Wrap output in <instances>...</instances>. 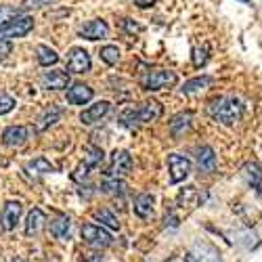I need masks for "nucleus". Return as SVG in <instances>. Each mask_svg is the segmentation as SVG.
<instances>
[{"label": "nucleus", "mask_w": 262, "mask_h": 262, "mask_svg": "<svg viewBox=\"0 0 262 262\" xmlns=\"http://www.w3.org/2000/svg\"><path fill=\"white\" fill-rule=\"evenodd\" d=\"M162 116V103L158 101H145L137 107H126L124 112L120 114V122L128 128H135L139 124H149V122H156Z\"/></svg>", "instance_id": "1"}, {"label": "nucleus", "mask_w": 262, "mask_h": 262, "mask_svg": "<svg viewBox=\"0 0 262 262\" xmlns=\"http://www.w3.org/2000/svg\"><path fill=\"white\" fill-rule=\"evenodd\" d=\"M208 114L216 122H221L225 126H233V124H237L239 120H242L244 105H242V101L235 99V97H221V99H216L208 107Z\"/></svg>", "instance_id": "2"}, {"label": "nucleus", "mask_w": 262, "mask_h": 262, "mask_svg": "<svg viewBox=\"0 0 262 262\" xmlns=\"http://www.w3.org/2000/svg\"><path fill=\"white\" fill-rule=\"evenodd\" d=\"M177 82H179V76L172 70H147L141 76V89L149 93H158V91L170 89Z\"/></svg>", "instance_id": "3"}, {"label": "nucleus", "mask_w": 262, "mask_h": 262, "mask_svg": "<svg viewBox=\"0 0 262 262\" xmlns=\"http://www.w3.org/2000/svg\"><path fill=\"white\" fill-rule=\"evenodd\" d=\"M133 170V156L126 149H116L109 160V166L105 170V179H124Z\"/></svg>", "instance_id": "4"}, {"label": "nucleus", "mask_w": 262, "mask_h": 262, "mask_svg": "<svg viewBox=\"0 0 262 262\" xmlns=\"http://www.w3.org/2000/svg\"><path fill=\"white\" fill-rule=\"evenodd\" d=\"M185 262H223V256L218 252V248H214L208 242H195L187 254H185Z\"/></svg>", "instance_id": "5"}, {"label": "nucleus", "mask_w": 262, "mask_h": 262, "mask_svg": "<svg viewBox=\"0 0 262 262\" xmlns=\"http://www.w3.org/2000/svg\"><path fill=\"white\" fill-rule=\"evenodd\" d=\"M82 239H84V242L89 244L91 248H95V250L109 248V246L114 244L112 235H109L101 225H93V223H89V225L82 227Z\"/></svg>", "instance_id": "6"}, {"label": "nucleus", "mask_w": 262, "mask_h": 262, "mask_svg": "<svg viewBox=\"0 0 262 262\" xmlns=\"http://www.w3.org/2000/svg\"><path fill=\"white\" fill-rule=\"evenodd\" d=\"M34 30V17L21 15L17 19H13L11 24H7L3 30H0V40H13V38H24Z\"/></svg>", "instance_id": "7"}, {"label": "nucleus", "mask_w": 262, "mask_h": 262, "mask_svg": "<svg viewBox=\"0 0 262 262\" xmlns=\"http://www.w3.org/2000/svg\"><path fill=\"white\" fill-rule=\"evenodd\" d=\"M168 170H170V183L179 185L191 174V162L179 154H170L168 156Z\"/></svg>", "instance_id": "8"}, {"label": "nucleus", "mask_w": 262, "mask_h": 262, "mask_svg": "<svg viewBox=\"0 0 262 262\" xmlns=\"http://www.w3.org/2000/svg\"><path fill=\"white\" fill-rule=\"evenodd\" d=\"M93 68V61H91V55L86 53L84 49H72L70 51V57H68V70L72 74H86L91 72Z\"/></svg>", "instance_id": "9"}, {"label": "nucleus", "mask_w": 262, "mask_h": 262, "mask_svg": "<svg viewBox=\"0 0 262 262\" xmlns=\"http://www.w3.org/2000/svg\"><path fill=\"white\" fill-rule=\"evenodd\" d=\"M109 109H112V103H109V101H97L95 105L86 107L84 112L80 114V122H82L84 126H93V124L101 122V120L109 114Z\"/></svg>", "instance_id": "10"}, {"label": "nucleus", "mask_w": 262, "mask_h": 262, "mask_svg": "<svg viewBox=\"0 0 262 262\" xmlns=\"http://www.w3.org/2000/svg\"><path fill=\"white\" fill-rule=\"evenodd\" d=\"M30 126H24V124H19V126H9L5 128V133H3V145L7 147H21V145H26L28 139H30Z\"/></svg>", "instance_id": "11"}, {"label": "nucleus", "mask_w": 262, "mask_h": 262, "mask_svg": "<svg viewBox=\"0 0 262 262\" xmlns=\"http://www.w3.org/2000/svg\"><path fill=\"white\" fill-rule=\"evenodd\" d=\"M21 212H24V206H21V202H7L5 208H3V214H0V227H3V231H13L19 223V216Z\"/></svg>", "instance_id": "12"}, {"label": "nucleus", "mask_w": 262, "mask_h": 262, "mask_svg": "<svg viewBox=\"0 0 262 262\" xmlns=\"http://www.w3.org/2000/svg\"><path fill=\"white\" fill-rule=\"evenodd\" d=\"M78 36L86 38V40H103V38L109 36V26L103 19H93L78 30Z\"/></svg>", "instance_id": "13"}, {"label": "nucleus", "mask_w": 262, "mask_h": 262, "mask_svg": "<svg viewBox=\"0 0 262 262\" xmlns=\"http://www.w3.org/2000/svg\"><path fill=\"white\" fill-rule=\"evenodd\" d=\"M42 86L49 91H63L70 86V72H63V70H51L45 72L42 76Z\"/></svg>", "instance_id": "14"}, {"label": "nucleus", "mask_w": 262, "mask_h": 262, "mask_svg": "<svg viewBox=\"0 0 262 262\" xmlns=\"http://www.w3.org/2000/svg\"><path fill=\"white\" fill-rule=\"evenodd\" d=\"M47 227V214L42 212L40 208H34L28 212V218H26V235L28 237H36L45 231Z\"/></svg>", "instance_id": "15"}, {"label": "nucleus", "mask_w": 262, "mask_h": 262, "mask_svg": "<svg viewBox=\"0 0 262 262\" xmlns=\"http://www.w3.org/2000/svg\"><path fill=\"white\" fill-rule=\"evenodd\" d=\"M95 91L89 84H74L68 91V103L70 105H86L89 101H93Z\"/></svg>", "instance_id": "16"}, {"label": "nucleus", "mask_w": 262, "mask_h": 262, "mask_svg": "<svg viewBox=\"0 0 262 262\" xmlns=\"http://www.w3.org/2000/svg\"><path fill=\"white\" fill-rule=\"evenodd\" d=\"M49 229H51V235H53L55 239H61V242H68V239H70V233H72V221H70L68 216L59 214V216H55L53 221H51Z\"/></svg>", "instance_id": "17"}, {"label": "nucleus", "mask_w": 262, "mask_h": 262, "mask_svg": "<svg viewBox=\"0 0 262 262\" xmlns=\"http://www.w3.org/2000/svg\"><path fill=\"white\" fill-rule=\"evenodd\" d=\"M242 177H244V181H246L252 189H256L258 193L262 191V168H260V164H256V162H248V164H244V168H242Z\"/></svg>", "instance_id": "18"}, {"label": "nucleus", "mask_w": 262, "mask_h": 262, "mask_svg": "<svg viewBox=\"0 0 262 262\" xmlns=\"http://www.w3.org/2000/svg\"><path fill=\"white\" fill-rule=\"evenodd\" d=\"M191 122H193V114L191 112H183V114H177L172 120H170V124H168V128H170V135L174 137V139H179V137H183L187 130L191 128Z\"/></svg>", "instance_id": "19"}, {"label": "nucleus", "mask_w": 262, "mask_h": 262, "mask_svg": "<svg viewBox=\"0 0 262 262\" xmlns=\"http://www.w3.org/2000/svg\"><path fill=\"white\" fill-rule=\"evenodd\" d=\"M154 204H156V198L151 193H141L139 198L135 200V214L139 218H149L154 216Z\"/></svg>", "instance_id": "20"}, {"label": "nucleus", "mask_w": 262, "mask_h": 262, "mask_svg": "<svg viewBox=\"0 0 262 262\" xmlns=\"http://www.w3.org/2000/svg\"><path fill=\"white\" fill-rule=\"evenodd\" d=\"M198 166L202 172H214L216 170V154L210 145H204L198 149Z\"/></svg>", "instance_id": "21"}, {"label": "nucleus", "mask_w": 262, "mask_h": 262, "mask_svg": "<svg viewBox=\"0 0 262 262\" xmlns=\"http://www.w3.org/2000/svg\"><path fill=\"white\" fill-rule=\"evenodd\" d=\"M61 107H57V105H51L49 109H45V114H42L40 118H38V124H36V130L38 133H45L47 128H51L53 124H57L59 122V118H61Z\"/></svg>", "instance_id": "22"}, {"label": "nucleus", "mask_w": 262, "mask_h": 262, "mask_svg": "<svg viewBox=\"0 0 262 262\" xmlns=\"http://www.w3.org/2000/svg\"><path fill=\"white\" fill-rule=\"evenodd\" d=\"M26 172L30 174V177H42V174H49V172H55V166L47 160V158H34L32 162L26 164Z\"/></svg>", "instance_id": "23"}, {"label": "nucleus", "mask_w": 262, "mask_h": 262, "mask_svg": "<svg viewBox=\"0 0 262 262\" xmlns=\"http://www.w3.org/2000/svg\"><path fill=\"white\" fill-rule=\"evenodd\" d=\"M93 218L97 223H101L103 227L107 229H112V231H118L120 229V221H118V216L112 212V210H107V208H99L93 212Z\"/></svg>", "instance_id": "24"}, {"label": "nucleus", "mask_w": 262, "mask_h": 262, "mask_svg": "<svg viewBox=\"0 0 262 262\" xmlns=\"http://www.w3.org/2000/svg\"><path fill=\"white\" fill-rule=\"evenodd\" d=\"M36 53H38V63L42 65V68H51V65H57V61H59L57 51L47 47V45H38Z\"/></svg>", "instance_id": "25"}, {"label": "nucleus", "mask_w": 262, "mask_h": 262, "mask_svg": "<svg viewBox=\"0 0 262 262\" xmlns=\"http://www.w3.org/2000/svg\"><path fill=\"white\" fill-rule=\"evenodd\" d=\"M103 160H105V154H103V149L101 147H97V145H89L84 149V164H89L91 168H97V166H101L103 164Z\"/></svg>", "instance_id": "26"}, {"label": "nucleus", "mask_w": 262, "mask_h": 262, "mask_svg": "<svg viewBox=\"0 0 262 262\" xmlns=\"http://www.w3.org/2000/svg\"><path fill=\"white\" fill-rule=\"evenodd\" d=\"M212 82H214V80H212L210 76H198V78H193V80L185 82V86H183V93H185V95H191V93H198V91L206 89V86H210Z\"/></svg>", "instance_id": "27"}, {"label": "nucleus", "mask_w": 262, "mask_h": 262, "mask_svg": "<svg viewBox=\"0 0 262 262\" xmlns=\"http://www.w3.org/2000/svg\"><path fill=\"white\" fill-rule=\"evenodd\" d=\"M198 202H200V193L195 187H187L179 195V206L181 208H193V206H198Z\"/></svg>", "instance_id": "28"}, {"label": "nucleus", "mask_w": 262, "mask_h": 262, "mask_svg": "<svg viewBox=\"0 0 262 262\" xmlns=\"http://www.w3.org/2000/svg\"><path fill=\"white\" fill-rule=\"evenodd\" d=\"M101 191L107 195H124L126 193V183L120 179H105L101 185Z\"/></svg>", "instance_id": "29"}, {"label": "nucleus", "mask_w": 262, "mask_h": 262, "mask_svg": "<svg viewBox=\"0 0 262 262\" xmlns=\"http://www.w3.org/2000/svg\"><path fill=\"white\" fill-rule=\"evenodd\" d=\"M21 13H24V11L13 7V5H0V30H3L7 24H11L13 19L21 17Z\"/></svg>", "instance_id": "30"}, {"label": "nucleus", "mask_w": 262, "mask_h": 262, "mask_svg": "<svg viewBox=\"0 0 262 262\" xmlns=\"http://www.w3.org/2000/svg\"><path fill=\"white\" fill-rule=\"evenodd\" d=\"M99 55H101V61H105L107 65H116L118 61H120V49L118 47H114V45H107V47H103L101 51H99Z\"/></svg>", "instance_id": "31"}, {"label": "nucleus", "mask_w": 262, "mask_h": 262, "mask_svg": "<svg viewBox=\"0 0 262 262\" xmlns=\"http://www.w3.org/2000/svg\"><path fill=\"white\" fill-rule=\"evenodd\" d=\"M208 59H210V47L208 45H204V47H195L193 49V65L195 68H204V65L208 63Z\"/></svg>", "instance_id": "32"}, {"label": "nucleus", "mask_w": 262, "mask_h": 262, "mask_svg": "<svg viewBox=\"0 0 262 262\" xmlns=\"http://www.w3.org/2000/svg\"><path fill=\"white\" fill-rule=\"evenodd\" d=\"M239 239H235V242L239 244V246H244L246 250H252V248H256L258 246V237L250 231V229H246V231H242V233H239L237 235Z\"/></svg>", "instance_id": "33"}, {"label": "nucleus", "mask_w": 262, "mask_h": 262, "mask_svg": "<svg viewBox=\"0 0 262 262\" xmlns=\"http://www.w3.org/2000/svg\"><path fill=\"white\" fill-rule=\"evenodd\" d=\"M55 0H21V11H38V9H47L53 7Z\"/></svg>", "instance_id": "34"}, {"label": "nucleus", "mask_w": 262, "mask_h": 262, "mask_svg": "<svg viewBox=\"0 0 262 262\" xmlns=\"http://www.w3.org/2000/svg\"><path fill=\"white\" fill-rule=\"evenodd\" d=\"M91 170H93V168H91L89 164H84V162H80V164L76 166L74 174H72V179H74L76 183H80V185H82V183H84L86 179H89V174H91Z\"/></svg>", "instance_id": "35"}, {"label": "nucleus", "mask_w": 262, "mask_h": 262, "mask_svg": "<svg viewBox=\"0 0 262 262\" xmlns=\"http://www.w3.org/2000/svg\"><path fill=\"white\" fill-rule=\"evenodd\" d=\"M15 99L11 97V95H7V93H0V116H5V114H9V112H13L15 109Z\"/></svg>", "instance_id": "36"}, {"label": "nucleus", "mask_w": 262, "mask_h": 262, "mask_svg": "<svg viewBox=\"0 0 262 262\" xmlns=\"http://www.w3.org/2000/svg\"><path fill=\"white\" fill-rule=\"evenodd\" d=\"M122 28H124L128 34H139V32L143 30L139 24H135L133 19H122Z\"/></svg>", "instance_id": "37"}, {"label": "nucleus", "mask_w": 262, "mask_h": 262, "mask_svg": "<svg viewBox=\"0 0 262 262\" xmlns=\"http://www.w3.org/2000/svg\"><path fill=\"white\" fill-rule=\"evenodd\" d=\"M103 260V256H101V252H84L82 254V258H80V262H101Z\"/></svg>", "instance_id": "38"}, {"label": "nucleus", "mask_w": 262, "mask_h": 262, "mask_svg": "<svg viewBox=\"0 0 262 262\" xmlns=\"http://www.w3.org/2000/svg\"><path fill=\"white\" fill-rule=\"evenodd\" d=\"M13 51V47H11V42H7V40H0V61H5L7 59V55Z\"/></svg>", "instance_id": "39"}, {"label": "nucleus", "mask_w": 262, "mask_h": 262, "mask_svg": "<svg viewBox=\"0 0 262 262\" xmlns=\"http://www.w3.org/2000/svg\"><path fill=\"white\" fill-rule=\"evenodd\" d=\"M158 3V0H137V7L141 9H147V7H154Z\"/></svg>", "instance_id": "40"}, {"label": "nucleus", "mask_w": 262, "mask_h": 262, "mask_svg": "<svg viewBox=\"0 0 262 262\" xmlns=\"http://www.w3.org/2000/svg\"><path fill=\"white\" fill-rule=\"evenodd\" d=\"M179 227V218L177 216H166V227Z\"/></svg>", "instance_id": "41"}, {"label": "nucleus", "mask_w": 262, "mask_h": 262, "mask_svg": "<svg viewBox=\"0 0 262 262\" xmlns=\"http://www.w3.org/2000/svg\"><path fill=\"white\" fill-rule=\"evenodd\" d=\"M13 262H26V260H24V258H15Z\"/></svg>", "instance_id": "42"}]
</instances>
